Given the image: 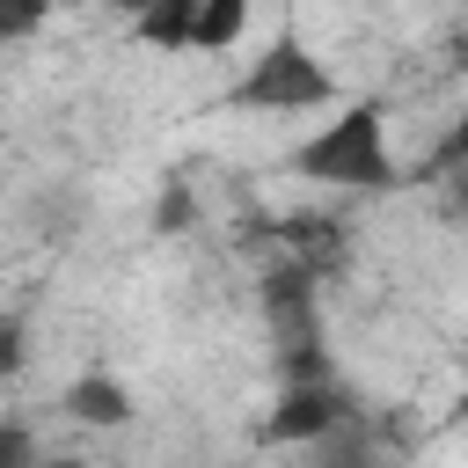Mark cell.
Masks as SVG:
<instances>
[{
  "label": "cell",
  "mask_w": 468,
  "mask_h": 468,
  "mask_svg": "<svg viewBox=\"0 0 468 468\" xmlns=\"http://www.w3.org/2000/svg\"><path fill=\"white\" fill-rule=\"evenodd\" d=\"M292 176L322 183V190H388L395 183V154H388V110L380 102H344L322 132H307L292 146Z\"/></svg>",
  "instance_id": "6da1fadb"
},
{
  "label": "cell",
  "mask_w": 468,
  "mask_h": 468,
  "mask_svg": "<svg viewBox=\"0 0 468 468\" xmlns=\"http://www.w3.org/2000/svg\"><path fill=\"white\" fill-rule=\"evenodd\" d=\"M227 102L234 110H271V117H307V110L336 102V80L300 37H278V44H263L249 58V73L227 88Z\"/></svg>",
  "instance_id": "7a4b0ae2"
},
{
  "label": "cell",
  "mask_w": 468,
  "mask_h": 468,
  "mask_svg": "<svg viewBox=\"0 0 468 468\" xmlns=\"http://www.w3.org/2000/svg\"><path fill=\"white\" fill-rule=\"evenodd\" d=\"M344 417V402L329 395V380H285L278 410H271V439H322Z\"/></svg>",
  "instance_id": "3957f363"
},
{
  "label": "cell",
  "mask_w": 468,
  "mask_h": 468,
  "mask_svg": "<svg viewBox=\"0 0 468 468\" xmlns=\"http://www.w3.org/2000/svg\"><path fill=\"white\" fill-rule=\"evenodd\" d=\"M132 37L154 51H197V0H139Z\"/></svg>",
  "instance_id": "277c9868"
},
{
  "label": "cell",
  "mask_w": 468,
  "mask_h": 468,
  "mask_svg": "<svg viewBox=\"0 0 468 468\" xmlns=\"http://www.w3.org/2000/svg\"><path fill=\"white\" fill-rule=\"evenodd\" d=\"M66 417H80V424H124L132 417V388L117 373H80L66 388Z\"/></svg>",
  "instance_id": "5b68a950"
},
{
  "label": "cell",
  "mask_w": 468,
  "mask_h": 468,
  "mask_svg": "<svg viewBox=\"0 0 468 468\" xmlns=\"http://www.w3.org/2000/svg\"><path fill=\"white\" fill-rule=\"evenodd\" d=\"M249 29V0H197V51H234Z\"/></svg>",
  "instance_id": "8992f818"
},
{
  "label": "cell",
  "mask_w": 468,
  "mask_h": 468,
  "mask_svg": "<svg viewBox=\"0 0 468 468\" xmlns=\"http://www.w3.org/2000/svg\"><path fill=\"white\" fill-rule=\"evenodd\" d=\"M44 15H51V0H0V51L22 44V37H37Z\"/></svg>",
  "instance_id": "52a82bcc"
},
{
  "label": "cell",
  "mask_w": 468,
  "mask_h": 468,
  "mask_svg": "<svg viewBox=\"0 0 468 468\" xmlns=\"http://www.w3.org/2000/svg\"><path fill=\"white\" fill-rule=\"evenodd\" d=\"M29 366V322L22 314H0V380H15Z\"/></svg>",
  "instance_id": "ba28073f"
},
{
  "label": "cell",
  "mask_w": 468,
  "mask_h": 468,
  "mask_svg": "<svg viewBox=\"0 0 468 468\" xmlns=\"http://www.w3.org/2000/svg\"><path fill=\"white\" fill-rule=\"evenodd\" d=\"M431 168H439V176H453V168H468V102H461V117L446 124V139L431 146Z\"/></svg>",
  "instance_id": "9c48e42d"
},
{
  "label": "cell",
  "mask_w": 468,
  "mask_h": 468,
  "mask_svg": "<svg viewBox=\"0 0 468 468\" xmlns=\"http://www.w3.org/2000/svg\"><path fill=\"white\" fill-rule=\"evenodd\" d=\"M183 219H190V190H168L161 197V227H183Z\"/></svg>",
  "instance_id": "30bf717a"
},
{
  "label": "cell",
  "mask_w": 468,
  "mask_h": 468,
  "mask_svg": "<svg viewBox=\"0 0 468 468\" xmlns=\"http://www.w3.org/2000/svg\"><path fill=\"white\" fill-rule=\"evenodd\" d=\"M461 73H468V37H461Z\"/></svg>",
  "instance_id": "8fae6325"
}]
</instances>
